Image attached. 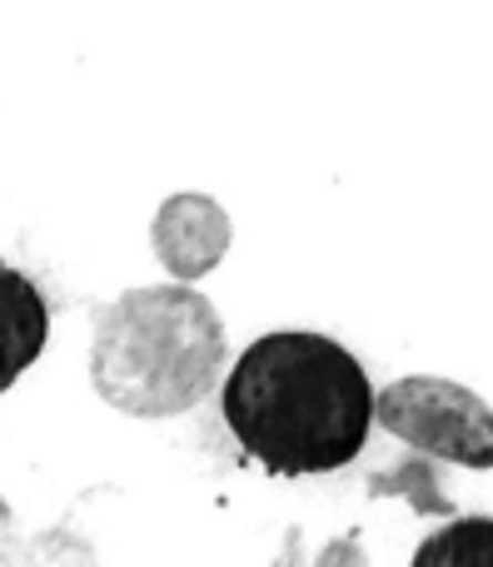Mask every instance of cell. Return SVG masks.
I'll list each match as a JSON object with an SVG mask.
<instances>
[{
	"label": "cell",
	"mask_w": 493,
	"mask_h": 567,
	"mask_svg": "<svg viewBox=\"0 0 493 567\" xmlns=\"http://www.w3.org/2000/svg\"><path fill=\"white\" fill-rule=\"evenodd\" d=\"M219 403L235 443L275 478L339 473L364 453L374 423L364 363L315 329L255 339L229 369Z\"/></svg>",
	"instance_id": "1"
},
{
	"label": "cell",
	"mask_w": 493,
	"mask_h": 567,
	"mask_svg": "<svg viewBox=\"0 0 493 567\" xmlns=\"http://www.w3.org/2000/svg\"><path fill=\"white\" fill-rule=\"evenodd\" d=\"M225 369V323L195 284L125 289L95 313L90 379L130 419H175L215 389Z\"/></svg>",
	"instance_id": "2"
},
{
	"label": "cell",
	"mask_w": 493,
	"mask_h": 567,
	"mask_svg": "<svg viewBox=\"0 0 493 567\" xmlns=\"http://www.w3.org/2000/svg\"><path fill=\"white\" fill-rule=\"evenodd\" d=\"M374 419L389 439L409 443L424 458L493 468V409L454 379L434 373L394 379L384 393H374Z\"/></svg>",
	"instance_id": "3"
},
{
	"label": "cell",
	"mask_w": 493,
	"mask_h": 567,
	"mask_svg": "<svg viewBox=\"0 0 493 567\" xmlns=\"http://www.w3.org/2000/svg\"><path fill=\"white\" fill-rule=\"evenodd\" d=\"M229 239H235L229 215L209 195H170L155 209V225H150L155 259L170 269L175 284L205 279L229 255Z\"/></svg>",
	"instance_id": "4"
},
{
	"label": "cell",
	"mask_w": 493,
	"mask_h": 567,
	"mask_svg": "<svg viewBox=\"0 0 493 567\" xmlns=\"http://www.w3.org/2000/svg\"><path fill=\"white\" fill-rule=\"evenodd\" d=\"M50 339V309L45 293L30 275L0 265V393L40 359Z\"/></svg>",
	"instance_id": "5"
},
{
	"label": "cell",
	"mask_w": 493,
	"mask_h": 567,
	"mask_svg": "<svg viewBox=\"0 0 493 567\" xmlns=\"http://www.w3.org/2000/svg\"><path fill=\"white\" fill-rule=\"evenodd\" d=\"M409 567H493V518H449L439 533L419 543Z\"/></svg>",
	"instance_id": "6"
},
{
	"label": "cell",
	"mask_w": 493,
	"mask_h": 567,
	"mask_svg": "<svg viewBox=\"0 0 493 567\" xmlns=\"http://www.w3.org/2000/svg\"><path fill=\"white\" fill-rule=\"evenodd\" d=\"M429 483H439V478L424 468H394V473H374V478H369V493H374V498H384V493H414L419 513H444V518H454L449 498L439 488H429Z\"/></svg>",
	"instance_id": "7"
},
{
	"label": "cell",
	"mask_w": 493,
	"mask_h": 567,
	"mask_svg": "<svg viewBox=\"0 0 493 567\" xmlns=\"http://www.w3.org/2000/svg\"><path fill=\"white\" fill-rule=\"evenodd\" d=\"M315 567H369V563H364V548H359V538H335L325 553H319Z\"/></svg>",
	"instance_id": "8"
}]
</instances>
